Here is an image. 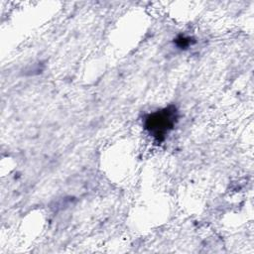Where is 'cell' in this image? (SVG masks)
Instances as JSON below:
<instances>
[{"label": "cell", "instance_id": "1", "mask_svg": "<svg viewBox=\"0 0 254 254\" xmlns=\"http://www.w3.org/2000/svg\"><path fill=\"white\" fill-rule=\"evenodd\" d=\"M177 121L178 109L175 105H169L146 115L144 128L157 142H162L174 129Z\"/></svg>", "mask_w": 254, "mask_h": 254}, {"label": "cell", "instance_id": "2", "mask_svg": "<svg viewBox=\"0 0 254 254\" xmlns=\"http://www.w3.org/2000/svg\"><path fill=\"white\" fill-rule=\"evenodd\" d=\"M176 45L180 49H186L190 45H191V39L190 37H185V36H180L179 38L176 39Z\"/></svg>", "mask_w": 254, "mask_h": 254}]
</instances>
